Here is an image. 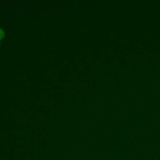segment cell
Instances as JSON below:
<instances>
[{"label":"cell","instance_id":"6da1fadb","mask_svg":"<svg viewBox=\"0 0 160 160\" xmlns=\"http://www.w3.org/2000/svg\"><path fill=\"white\" fill-rule=\"evenodd\" d=\"M4 32L3 30L0 29V39L4 37Z\"/></svg>","mask_w":160,"mask_h":160}]
</instances>
